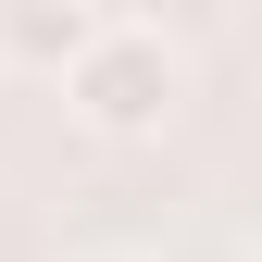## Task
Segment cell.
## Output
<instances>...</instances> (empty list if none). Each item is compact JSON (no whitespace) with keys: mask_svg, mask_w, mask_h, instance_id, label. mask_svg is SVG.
<instances>
[{"mask_svg":"<svg viewBox=\"0 0 262 262\" xmlns=\"http://www.w3.org/2000/svg\"><path fill=\"white\" fill-rule=\"evenodd\" d=\"M62 100H75V125H88V138L150 150L162 125L187 113V50L162 38V25H100V38L62 62Z\"/></svg>","mask_w":262,"mask_h":262,"instance_id":"6da1fadb","label":"cell"},{"mask_svg":"<svg viewBox=\"0 0 262 262\" xmlns=\"http://www.w3.org/2000/svg\"><path fill=\"white\" fill-rule=\"evenodd\" d=\"M100 38V0H0V62L13 75H62Z\"/></svg>","mask_w":262,"mask_h":262,"instance_id":"7a4b0ae2","label":"cell"},{"mask_svg":"<svg viewBox=\"0 0 262 262\" xmlns=\"http://www.w3.org/2000/svg\"><path fill=\"white\" fill-rule=\"evenodd\" d=\"M88 262H150V250H88Z\"/></svg>","mask_w":262,"mask_h":262,"instance_id":"3957f363","label":"cell"}]
</instances>
